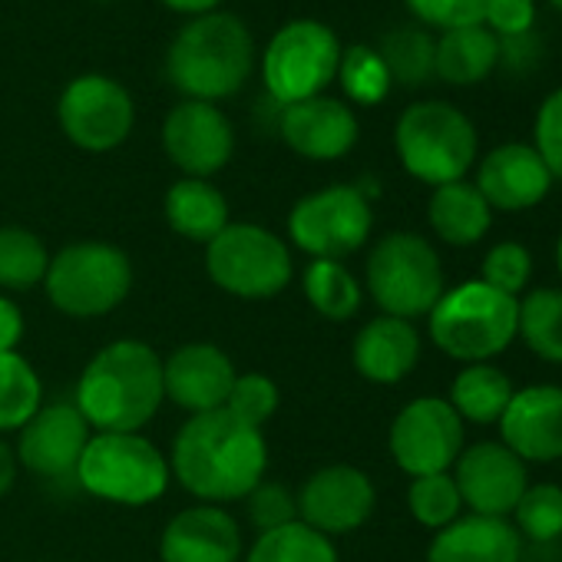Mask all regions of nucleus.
Here are the masks:
<instances>
[{"label": "nucleus", "instance_id": "f257e3e1", "mask_svg": "<svg viewBox=\"0 0 562 562\" xmlns=\"http://www.w3.org/2000/svg\"><path fill=\"white\" fill-rule=\"evenodd\" d=\"M169 470L199 503H235L265 480L268 443L258 427L241 424L228 411L195 414L172 440Z\"/></svg>", "mask_w": 562, "mask_h": 562}, {"label": "nucleus", "instance_id": "f03ea898", "mask_svg": "<svg viewBox=\"0 0 562 562\" xmlns=\"http://www.w3.org/2000/svg\"><path fill=\"white\" fill-rule=\"evenodd\" d=\"M162 401V358L156 348L120 338L90 358L74 404L93 434H139Z\"/></svg>", "mask_w": 562, "mask_h": 562}, {"label": "nucleus", "instance_id": "7ed1b4c3", "mask_svg": "<svg viewBox=\"0 0 562 562\" xmlns=\"http://www.w3.org/2000/svg\"><path fill=\"white\" fill-rule=\"evenodd\" d=\"M255 70V37L241 18L212 11L189 18L166 50V77L182 100H232Z\"/></svg>", "mask_w": 562, "mask_h": 562}, {"label": "nucleus", "instance_id": "20e7f679", "mask_svg": "<svg viewBox=\"0 0 562 562\" xmlns=\"http://www.w3.org/2000/svg\"><path fill=\"white\" fill-rule=\"evenodd\" d=\"M427 318L430 338L447 358L463 364H486L516 341L519 299H509L476 278L443 292Z\"/></svg>", "mask_w": 562, "mask_h": 562}, {"label": "nucleus", "instance_id": "39448f33", "mask_svg": "<svg viewBox=\"0 0 562 562\" xmlns=\"http://www.w3.org/2000/svg\"><path fill=\"white\" fill-rule=\"evenodd\" d=\"M44 292L70 318H103L130 299L133 261L110 241H70L50 255Z\"/></svg>", "mask_w": 562, "mask_h": 562}, {"label": "nucleus", "instance_id": "423d86ee", "mask_svg": "<svg viewBox=\"0 0 562 562\" xmlns=\"http://www.w3.org/2000/svg\"><path fill=\"white\" fill-rule=\"evenodd\" d=\"M476 130L470 116L450 103H411L394 126V149L407 176L427 186L460 182L476 162Z\"/></svg>", "mask_w": 562, "mask_h": 562}, {"label": "nucleus", "instance_id": "0eeeda50", "mask_svg": "<svg viewBox=\"0 0 562 562\" xmlns=\"http://www.w3.org/2000/svg\"><path fill=\"white\" fill-rule=\"evenodd\" d=\"M205 271L232 299L265 302L292 285L295 261L285 238L255 222H228L205 245Z\"/></svg>", "mask_w": 562, "mask_h": 562}, {"label": "nucleus", "instance_id": "6e6552de", "mask_svg": "<svg viewBox=\"0 0 562 562\" xmlns=\"http://www.w3.org/2000/svg\"><path fill=\"white\" fill-rule=\"evenodd\" d=\"M368 295L391 318L414 322L440 302L443 265L437 248L417 232H391L368 255Z\"/></svg>", "mask_w": 562, "mask_h": 562}, {"label": "nucleus", "instance_id": "1a4fd4ad", "mask_svg": "<svg viewBox=\"0 0 562 562\" xmlns=\"http://www.w3.org/2000/svg\"><path fill=\"white\" fill-rule=\"evenodd\" d=\"M172 470L143 434H93L77 463V483L120 506H146L169 490Z\"/></svg>", "mask_w": 562, "mask_h": 562}, {"label": "nucleus", "instance_id": "9d476101", "mask_svg": "<svg viewBox=\"0 0 562 562\" xmlns=\"http://www.w3.org/2000/svg\"><path fill=\"white\" fill-rule=\"evenodd\" d=\"M341 54L345 47L328 24L312 18L289 21L274 31L261 54V80L268 97L278 106L322 97L338 77Z\"/></svg>", "mask_w": 562, "mask_h": 562}, {"label": "nucleus", "instance_id": "9b49d317", "mask_svg": "<svg viewBox=\"0 0 562 562\" xmlns=\"http://www.w3.org/2000/svg\"><path fill=\"white\" fill-rule=\"evenodd\" d=\"M371 199L348 182L308 192L289 212V241L312 258L341 261L371 238Z\"/></svg>", "mask_w": 562, "mask_h": 562}, {"label": "nucleus", "instance_id": "f8f14e48", "mask_svg": "<svg viewBox=\"0 0 562 562\" xmlns=\"http://www.w3.org/2000/svg\"><path fill=\"white\" fill-rule=\"evenodd\" d=\"M57 123L77 149L110 153L130 139L136 126V103L120 80L83 74L64 87L57 100Z\"/></svg>", "mask_w": 562, "mask_h": 562}, {"label": "nucleus", "instance_id": "ddd939ff", "mask_svg": "<svg viewBox=\"0 0 562 562\" xmlns=\"http://www.w3.org/2000/svg\"><path fill=\"white\" fill-rule=\"evenodd\" d=\"M387 447L394 463L414 480L447 473L463 453V420L443 397L411 401L391 424Z\"/></svg>", "mask_w": 562, "mask_h": 562}, {"label": "nucleus", "instance_id": "4468645a", "mask_svg": "<svg viewBox=\"0 0 562 562\" xmlns=\"http://www.w3.org/2000/svg\"><path fill=\"white\" fill-rule=\"evenodd\" d=\"M162 149L189 179L222 172L235 153V130L215 103L179 100L162 123Z\"/></svg>", "mask_w": 562, "mask_h": 562}, {"label": "nucleus", "instance_id": "2eb2a0df", "mask_svg": "<svg viewBox=\"0 0 562 562\" xmlns=\"http://www.w3.org/2000/svg\"><path fill=\"white\" fill-rule=\"evenodd\" d=\"M295 503L299 519L331 539L361 529L378 506V493L364 470L351 463H331L302 483Z\"/></svg>", "mask_w": 562, "mask_h": 562}, {"label": "nucleus", "instance_id": "dca6fc26", "mask_svg": "<svg viewBox=\"0 0 562 562\" xmlns=\"http://www.w3.org/2000/svg\"><path fill=\"white\" fill-rule=\"evenodd\" d=\"M18 463L44 480L77 476V463L93 430L70 401L44 404L21 430H18Z\"/></svg>", "mask_w": 562, "mask_h": 562}, {"label": "nucleus", "instance_id": "f3484780", "mask_svg": "<svg viewBox=\"0 0 562 562\" xmlns=\"http://www.w3.org/2000/svg\"><path fill=\"white\" fill-rule=\"evenodd\" d=\"M453 483L460 490V499L476 516H499L506 519L519 496L526 493V463L506 447V443H473L457 457Z\"/></svg>", "mask_w": 562, "mask_h": 562}, {"label": "nucleus", "instance_id": "a211bd4d", "mask_svg": "<svg viewBox=\"0 0 562 562\" xmlns=\"http://www.w3.org/2000/svg\"><path fill=\"white\" fill-rule=\"evenodd\" d=\"M278 136L302 159L335 162V159H345L358 146L361 126H358L351 103L322 93L292 106H281Z\"/></svg>", "mask_w": 562, "mask_h": 562}, {"label": "nucleus", "instance_id": "6ab92c4d", "mask_svg": "<svg viewBox=\"0 0 562 562\" xmlns=\"http://www.w3.org/2000/svg\"><path fill=\"white\" fill-rule=\"evenodd\" d=\"M238 371L232 358L209 341H192L179 345L166 361H162V394L176 407L195 414H212L222 411Z\"/></svg>", "mask_w": 562, "mask_h": 562}, {"label": "nucleus", "instance_id": "aec40b11", "mask_svg": "<svg viewBox=\"0 0 562 562\" xmlns=\"http://www.w3.org/2000/svg\"><path fill=\"white\" fill-rule=\"evenodd\" d=\"M499 443H506L522 463L562 460V387L532 384L513 391L499 417Z\"/></svg>", "mask_w": 562, "mask_h": 562}, {"label": "nucleus", "instance_id": "412c9836", "mask_svg": "<svg viewBox=\"0 0 562 562\" xmlns=\"http://www.w3.org/2000/svg\"><path fill=\"white\" fill-rule=\"evenodd\" d=\"M162 562H238L241 532L225 506L199 503L176 513L159 536Z\"/></svg>", "mask_w": 562, "mask_h": 562}, {"label": "nucleus", "instance_id": "4be33fe9", "mask_svg": "<svg viewBox=\"0 0 562 562\" xmlns=\"http://www.w3.org/2000/svg\"><path fill=\"white\" fill-rule=\"evenodd\" d=\"M476 189L486 199L490 209L499 212H522L539 205L549 189H552V176L546 169V162L539 159V153L526 143H503L493 153H486V159L480 162L476 172Z\"/></svg>", "mask_w": 562, "mask_h": 562}, {"label": "nucleus", "instance_id": "5701e85b", "mask_svg": "<svg viewBox=\"0 0 562 562\" xmlns=\"http://www.w3.org/2000/svg\"><path fill=\"white\" fill-rule=\"evenodd\" d=\"M351 361L371 384H401L420 361V335L414 322L381 315L355 335Z\"/></svg>", "mask_w": 562, "mask_h": 562}, {"label": "nucleus", "instance_id": "b1692460", "mask_svg": "<svg viewBox=\"0 0 562 562\" xmlns=\"http://www.w3.org/2000/svg\"><path fill=\"white\" fill-rule=\"evenodd\" d=\"M519 532L499 516H457L437 529L427 562H519Z\"/></svg>", "mask_w": 562, "mask_h": 562}, {"label": "nucleus", "instance_id": "393cba45", "mask_svg": "<svg viewBox=\"0 0 562 562\" xmlns=\"http://www.w3.org/2000/svg\"><path fill=\"white\" fill-rule=\"evenodd\" d=\"M162 212L176 235L199 245H209L232 222L222 189H215L209 179H189V176L169 186Z\"/></svg>", "mask_w": 562, "mask_h": 562}, {"label": "nucleus", "instance_id": "a878e982", "mask_svg": "<svg viewBox=\"0 0 562 562\" xmlns=\"http://www.w3.org/2000/svg\"><path fill=\"white\" fill-rule=\"evenodd\" d=\"M427 222L440 241L463 248V245H476L490 232L493 209L486 205L476 186L460 179V182H447L434 189L427 202Z\"/></svg>", "mask_w": 562, "mask_h": 562}, {"label": "nucleus", "instance_id": "bb28decb", "mask_svg": "<svg viewBox=\"0 0 562 562\" xmlns=\"http://www.w3.org/2000/svg\"><path fill=\"white\" fill-rule=\"evenodd\" d=\"M499 64V41L483 27H460L440 34L434 47V74L453 87H473L486 80Z\"/></svg>", "mask_w": 562, "mask_h": 562}, {"label": "nucleus", "instance_id": "cd10ccee", "mask_svg": "<svg viewBox=\"0 0 562 562\" xmlns=\"http://www.w3.org/2000/svg\"><path fill=\"white\" fill-rule=\"evenodd\" d=\"M509 397L513 384L493 364H467L450 384V407L473 424H499Z\"/></svg>", "mask_w": 562, "mask_h": 562}, {"label": "nucleus", "instance_id": "c85d7f7f", "mask_svg": "<svg viewBox=\"0 0 562 562\" xmlns=\"http://www.w3.org/2000/svg\"><path fill=\"white\" fill-rule=\"evenodd\" d=\"M302 289L308 305L328 322H348L361 312V285L345 261L312 258L302 274Z\"/></svg>", "mask_w": 562, "mask_h": 562}, {"label": "nucleus", "instance_id": "c756f323", "mask_svg": "<svg viewBox=\"0 0 562 562\" xmlns=\"http://www.w3.org/2000/svg\"><path fill=\"white\" fill-rule=\"evenodd\" d=\"M47 268H50V251L37 232L24 225L0 228V289L27 292L34 285H44Z\"/></svg>", "mask_w": 562, "mask_h": 562}, {"label": "nucleus", "instance_id": "7c9ffc66", "mask_svg": "<svg viewBox=\"0 0 562 562\" xmlns=\"http://www.w3.org/2000/svg\"><path fill=\"white\" fill-rule=\"evenodd\" d=\"M44 407V384L21 351L0 355V434L21 430Z\"/></svg>", "mask_w": 562, "mask_h": 562}, {"label": "nucleus", "instance_id": "2f4dec72", "mask_svg": "<svg viewBox=\"0 0 562 562\" xmlns=\"http://www.w3.org/2000/svg\"><path fill=\"white\" fill-rule=\"evenodd\" d=\"M245 562H341L328 536L315 532L302 519L258 532Z\"/></svg>", "mask_w": 562, "mask_h": 562}, {"label": "nucleus", "instance_id": "473e14b6", "mask_svg": "<svg viewBox=\"0 0 562 562\" xmlns=\"http://www.w3.org/2000/svg\"><path fill=\"white\" fill-rule=\"evenodd\" d=\"M519 335L536 358L562 364V289H536L519 302Z\"/></svg>", "mask_w": 562, "mask_h": 562}, {"label": "nucleus", "instance_id": "72a5a7b5", "mask_svg": "<svg viewBox=\"0 0 562 562\" xmlns=\"http://www.w3.org/2000/svg\"><path fill=\"white\" fill-rule=\"evenodd\" d=\"M434 47L437 41L420 27H397L391 31L378 54L387 64V74L401 87H420L434 77Z\"/></svg>", "mask_w": 562, "mask_h": 562}, {"label": "nucleus", "instance_id": "f704fd0d", "mask_svg": "<svg viewBox=\"0 0 562 562\" xmlns=\"http://www.w3.org/2000/svg\"><path fill=\"white\" fill-rule=\"evenodd\" d=\"M345 90V97L358 106H378L387 100L394 80L387 74V64L381 60L378 47L371 44H355L341 54L338 64V77H335Z\"/></svg>", "mask_w": 562, "mask_h": 562}, {"label": "nucleus", "instance_id": "c9c22d12", "mask_svg": "<svg viewBox=\"0 0 562 562\" xmlns=\"http://www.w3.org/2000/svg\"><path fill=\"white\" fill-rule=\"evenodd\" d=\"M407 506H411V516L420 526L443 529V526H450L460 516L463 499H460V490H457L450 473H427V476H414L411 480Z\"/></svg>", "mask_w": 562, "mask_h": 562}, {"label": "nucleus", "instance_id": "e433bc0d", "mask_svg": "<svg viewBox=\"0 0 562 562\" xmlns=\"http://www.w3.org/2000/svg\"><path fill=\"white\" fill-rule=\"evenodd\" d=\"M513 516H516V532H522L536 542L559 539L562 536V486H555V483L526 486Z\"/></svg>", "mask_w": 562, "mask_h": 562}, {"label": "nucleus", "instance_id": "4c0bfd02", "mask_svg": "<svg viewBox=\"0 0 562 562\" xmlns=\"http://www.w3.org/2000/svg\"><path fill=\"white\" fill-rule=\"evenodd\" d=\"M278 384L268 378V374H258V371H248V374H238L235 384H232V394L225 401L222 411H228L232 417H238L241 424L248 427H265L274 411H278Z\"/></svg>", "mask_w": 562, "mask_h": 562}, {"label": "nucleus", "instance_id": "58836bf2", "mask_svg": "<svg viewBox=\"0 0 562 562\" xmlns=\"http://www.w3.org/2000/svg\"><path fill=\"white\" fill-rule=\"evenodd\" d=\"M529 274H532V255H529V248H522L519 241H499V245H493L486 251L480 281H486L490 289L516 299L526 289Z\"/></svg>", "mask_w": 562, "mask_h": 562}, {"label": "nucleus", "instance_id": "ea45409f", "mask_svg": "<svg viewBox=\"0 0 562 562\" xmlns=\"http://www.w3.org/2000/svg\"><path fill=\"white\" fill-rule=\"evenodd\" d=\"M404 4L420 24L447 34V31L483 24L490 0H404Z\"/></svg>", "mask_w": 562, "mask_h": 562}, {"label": "nucleus", "instance_id": "a19ab883", "mask_svg": "<svg viewBox=\"0 0 562 562\" xmlns=\"http://www.w3.org/2000/svg\"><path fill=\"white\" fill-rule=\"evenodd\" d=\"M248 519L255 522L258 532L278 529V526H289L299 519V503L295 493L285 483H274V480H261L248 496Z\"/></svg>", "mask_w": 562, "mask_h": 562}, {"label": "nucleus", "instance_id": "79ce46f5", "mask_svg": "<svg viewBox=\"0 0 562 562\" xmlns=\"http://www.w3.org/2000/svg\"><path fill=\"white\" fill-rule=\"evenodd\" d=\"M532 149L539 153V159L546 162L549 176L562 182V87L552 90L539 113H536V126H532Z\"/></svg>", "mask_w": 562, "mask_h": 562}, {"label": "nucleus", "instance_id": "37998d69", "mask_svg": "<svg viewBox=\"0 0 562 562\" xmlns=\"http://www.w3.org/2000/svg\"><path fill=\"white\" fill-rule=\"evenodd\" d=\"M532 24H536L532 0H490L486 18H483V27L496 41L526 37V34H532Z\"/></svg>", "mask_w": 562, "mask_h": 562}, {"label": "nucleus", "instance_id": "c03bdc74", "mask_svg": "<svg viewBox=\"0 0 562 562\" xmlns=\"http://www.w3.org/2000/svg\"><path fill=\"white\" fill-rule=\"evenodd\" d=\"M21 338H24V315L8 295H0V355L18 351Z\"/></svg>", "mask_w": 562, "mask_h": 562}, {"label": "nucleus", "instance_id": "a18cd8bd", "mask_svg": "<svg viewBox=\"0 0 562 562\" xmlns=\"http://www.w3.org/2000/svg\"><path fill=\"white\" fill-rule=\"evenodd\" d=\"M18 453L0 440V499H4L8 493H11V486H14V480H18Z\"/></svg>", "mask_w": 562, "mask_h": 562}, {"label": "nucleus", "instance_id": "49530a36", "mask_svg": "<svg viewBox=\"0 0 562 562\" xmlns=\"http://www.w3.org/2000/svg\"><path fill=\"white\" fill-rule=\"evenodd\" d=\"M159 4L176 11V14H186V18H202V14L218 11L222 0H159Z\"/></svg>", "mask_w": 562, "mask_h": 562}, {"label": "nucleus", "instance_id": "de8ad7c7", "mask_svg": "<svg viewBox=\"0 0 562 562\" xmlns=\"http://www.w3.org/2000/svg\"><path fill=\"white\" fill-rule=\"evenodd\" d=\"M555 265H559V274H562V235H559V245H555Z\"/></svg>", "mask_w": 562, "mask_h": 562}, {"label": "nucleus", "instance_id": "09e8293b", "mask_svg": "<svg viewBox=\"0 0 562 562\" xmlns=\"http://www.w3.org/2000/svg\"><path fill=\"white\" fill-rule=\"evenodd\" d=\"M549 4H552V8H555L559 14H562V0H549Z\"/></svg>", "mask_w": 562, "mask_h": 562}]
</instances>
